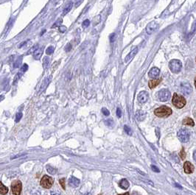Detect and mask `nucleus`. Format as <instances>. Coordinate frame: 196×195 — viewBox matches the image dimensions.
Returning a JSON list of instances; mask_svg holds the SVG:
<instances>
[{
  "instance_id": "f257e3e1",
  "label": "nucleus",
  "mask_w": 196,
  "mask_h": 195,
  "mask_svg": "<svg viewBox=\"0 0 196 195\" xmlns=\"http://www.w3.org/2000/svg\"><path fill=\"white\" fill-rule=\"evenodd\" d=\"M172 109L170 108L167 107V106H161V107L158 108L154 111L155 115L158 117H167V116H170L172 114Z\"/></svg>"
},
{
  "instance_id": "f03ea898",
  "label": "nucleus",
  "mask_w": 196,
  "mask_h": 195,
  "mask_svg": "<svg viewBox=\"0 0 196 195\" xmlns=\"http://www.w3.org/2000/svg\"><path fill=\"white\" fill-rule=\"evenodd\" d=\"M173 104L177 108H182L186 105V100L184 97L175 93L173 97Z\"/></svg>"
},
{
  "instance_id": "7ed1b4c3",
  "label": "nucleus",
  "mask_w": 196,
  "mask_h": 195,
  "mask_svg": "<svg viewBox=\"0 0 196 195\" xmlns=\"http://www.w3.org/2000/svg\"><path fill=\"white\" fill-rule=\"evenodd\" d=\"M169 67L172 72L179 73L182 67V64L180 61L174 59V60L170 61V63H169Z\"/></svg>"
},
{
  "instance_id": "20e7f679",
  "label": "nucleus",
  "mask_w": 196,
  "mask_h": 195,
  "mask_svg": "<svg viewBox=\"0 0 196 195\" xmlns=\"http://www.w3.org/2000/svg\"><path fill=\"white\" fill-rule=\"evenodd\" d=\"M189 137H190V133L188 130L183 128V129L179 130V131L178 132V138L181 142H184V143L188 142L189 140Z\"/></svg>"
},
{
  "instance_id": "39448f33",
  "label": "nucleus",
  "mask_w": 196,
  "mask_h": 195,
  "mask_svg": "<svg viewBox=\"0 0 196 195\" xmlns=\"http://www.w3.org/2000/svg\"><path fill=\"white\" fill-rule=\"evenodd\" d=\"M40 184L44 188H50L53 184V180L51 177L44 175L43 178H41Z\"/></svg>"
},
{
  "instance_id": "423d86ee",
  "label": "nucleus",
  "mask_w": 196,
  "mask_h": 195,
  "mask_svg": "<svg viewBox=\"0 0 196 195\" xmlns=\"http://www.w3.org/2000/svg\"><path fill=\"white\" fill-rule=\"evenodd\" d=\"M158 98L161 102H166L170 98V92L167 89H162L158 92Z\"/></svg>"
},
{
  "instance_id": "0eeeda50",
  "label": "nucleus",
  "mask_w": 196,
  "mask_h": 195,
  "mask_svg": "<svg viewBox=\"0 0 196 195\" xmlns=\"http://www.w3.org/2000/svg\"><path fill=\"white\" fill-rule=\"evenodd\" d=\"M11 189L14 195H20L21 192V183L20 180H14L11 184Z\"/></svg>"
},
{
  "instance_id": "6e6552de",
  "label": "nucleus",
  "mask_w": 196,
  "mask_h": 195,
  "mask_svg": "<svg viewBox=\"0 0 196 195\" xmlns=\"http://www.w3.org/2000/svg\"><path fill=\"white\" fill-rule=\"evenodd\" d=\"M180 87L181 92L185 95H189L191 92L193 91V88H192L191 85L189 83H187V82H183L181 84Z\"/></svg>"
},
{
  "instance_id": "1a4fd4ad",
  "label": "nucleus",
  "mask_w": 196,
  "mask_h": 195,
  "mask_svg": "<svg viewBox=\"0 0 196 195\" xmlns=\"http://www.w3.org/2000/svg\"><path fill=\"white\" fill-rule=\"evenodd\" d=\"M158 25L156 21H152L150 24H148V26L146 27V31L148 33V34H152L153 33H154L156 30L158 28Z\"/></svg>"
},
{
  "instance_id": "9d476101",
  "label": "nucleus",
  "mask_w": 196,
  "mask_h": 195,
  "mask_svg": "<svg viewBox=\"0 0 196 195\" xmlns=\"http://www.w3.org/2000/svg\"><path fill=\"white\" fill-rule=\"evenodd\" d=\"M148 93L147 91H141L139 93L137 97V100L139 103L144 104L148 101Z\"/></svg>"
},
{
  "instance_id": "9b49d317",
  "label": "nucleus",
  "mask_w": 196,
  "mask_h": 195,
  "mask_svg": "<svg viewBox=\"0 0 196 195\" xmlns=\"http://www.w3.org/2000/svg\"><path fill=\"white\" fill-rule=\"evenodd\" d=\"M184 170L187 174H191L194 171V166L189 161H186L184 164Z\"/></svg>"
},
{
  "instance_id": "f8f14e48",
  "label": "nucleus",
  "mask_w": 196,
  "mask_h": 195,
  "mask_svg": "<svg viewBox=\"0 0 196 195\" xmlns=\"http://www.w3.org/2000/svg\"><path fill=\"white\" fill-rule=\"evenodd\" d=\"M159 73H160V70L158 69V68L153 67L150 69V71L149 73H148V75H149V77L150 78L155 79V78H156L158 76Z\"/></svg>"
},
{
  "instance_id": "ddd939ff",
  "label": "nucleus",
  "mask_w": 196,
  "mask_h": 195,
  "mask_svg": "<svg viewBox=\"0 0 196 195\" xmlns=\"http://www.w3.org/2000/svg\"><path fill=\"white\" fill-rule=\"evenodd\" d=\"M137 52H138L137 48H135L134 49H133V50L131 51V52H130L127 56H126V59H125V63H128L129 61H131V59L134 58V56L136 55V54L137 53Z\"/></svg>"
},
{
  "instance_id": "4468645a",
  "label": "nucleus",
  "mask_w": 196,
  "mask_h": 195,
  "mask_svg": "<svg viewBox=\"0 0 196 195\" xmlns=\"http://www.w3.org/2000/svg\"><path fill=\"white\" fill-rule=\"evenodd\" d=\"M43 51H44V47H38L34 52H33V57L36 60H39L40 57H41L42 54H43Z\"/></svg>"
},
{
  "instance_id": "2eb2a0df",
  "label": "nucleus",
  "mask_w": 196,
  "mask_h": 195,
  "mask_svg": "<svg viewBox=\"0 0 196 195\" xmlns=\"http://www.w3.org/2000/svg\"><path fill=\"white\" fill-rule=\"evenodd\" d=\"M50 80H51V77H46V79L44 80L43 83H41V88H40L39 91H38L39 93H41V92L44 91L45 88H46V86H47L49 83H50Z\"/></svg>"
},
{
  "instance_id": "dca6fc26",
  "label": "nucleus",
  "mask_w": 196,
  "mask_h": 195,
  "mask_svg": "<svg viewBox=\"0 0 196 195\" xmlns=\"http://www.w3.org/2000/svg\"><path fill=\"white\" fill-rule=\"evenodd\" d=\"M135 116H136V119H137L138 121L142 122L144 120L145 116H146V114H145V112H144L143 111H138L136 113V115H135Z\"/></svg>"
},
{
  "instance_id": "f3484780",
  "label": "nucleus",
  "mask_w": 196,
  "mask_h": 195,
  "mask_svg": "<svg viewBox=\"0 0 196 195\" xmlns=\"http://www.w3.org/2000/svg\"><path fill=\"white\" fill-rule=\"evenodd\" d=\"M161 81H162V79H151V80H150L149 83H148L150 88H151L152 89V88H153L154 87L157 86V85L161 83Z\"/></svg>"
},
{
  "instance_id": "a211bd4d",
  "label": "nucleus",
  "mask_w": 196,
  "mask_h": 195,
  "mask_svg": "<svg viewBox=\"0 0 196 195\" xmlns=\"http://www.w3.org/2000/svg\"><path fill=\"white\" fill-rule=\"evenodd\" d=\"M69 185L73 187H77L80 184L79 180L77 179V178H75V177H72V178L69 180Z\"/></svg>"
},
{
  "instance_id": "6ab92c4d",
  "label": "nucleus",
  "mask_w": 196,
  "mask_h": 195,
  "mask_svg": "<svg viewBox=\"0 0 196 195\" xmlns=\"http://www.w3.org/2000/svg\"><path fill=\"white\" fill-rule=\"evenodd\" d=\"M72 5H73V4H72V2H69V3L67 4L65 6V7H64L63 13H62V16H65V15H66V14L70 11V10L72 7Z\"/></svg>"
},
{
  "instance_id": "aec40b11",
  "label": "nucleus",
  "mask_w": 196,
  "mask_h": 195,
  "mask_svg": "<svg viewBox=\"0 0 196 195\" xmlns=\"http://www.w3.org/2000/svg\"><path fill=\"white\" fill-rule=\"evenodd\" d=\"M182 123H183V124H184V125H189V126H194L195 125L194 121H193V119H190V118H189V117L184 119V120H183Z\"/></svg>"
},
{
  "instance_id": "412c9836",
  "label": "nucleus",
  "mask_w": 196,
  "mask_h": 195,
  "mask_svg": "<svg viewBox=\"0 0 196 195\" xmlns=\"http://www.w3.org/2000/svg\"><path fill=\"white\" fill-rule=\"evenodd\" d=\"M119 186L123 189H127L129 187V183L126 179H122L120 182H119Z\"/></svg>"
},
{
  "instance_id": "4be33fe9",
  "label": "nucleus",
  "mask_w": 196,
  "mask_h": 195,
  "mask_svg": "<svg viewBox=\"0 0 196 195\" xmlns=\"http://www.w3.org/2000/svg\"><path fill=\"white\" fill-rule=\"evenodd\" d=\"M7 192H8V188L0 182V194L5 195Z\"/></svg>"
},
{
  "instance_id": "5701e85b",
  "label": "nucleus",
  "mask_w": 196,
  "mask_h": 195,
  "mask_svg": "<svg viewBox=\"0 0 196 195\" xmlns=\"http://www.w3.org/2000/svg\"><path fill=\"white\" fill-rule=\"evenodd\" d=\"M49 63H50V58L48 57H45L43 60V66L44 69L48 67Z\"/></svg>"
},
{
  "instance_id": "b1692460",
  "label": "nucleus",
  "mask_w": 196,
  "mask_h": 195,
  "mask_svg": "<svg viewBox=\"0 0 196 195\" xmlns=\"http://www.w3.org/2000/svg\"><path fill=\"white\" fill-rule=\"evenodd\" d=\"M46 170H47V172H48L50 174H55V172H56V170H55L54 168H52V167L51 166H46Z\"/></svg>"
},
{
  "instance_id": "393cba45",
  "label": "nucleus",
  "mask_w": 196,
  "mask_h": 195,
  "mask_svg": "<svg viewBox=\"0 0 196 195\" xmlns=\"http://www.w3.org/2000/svg\"><path fill=\"white\" fill-rule=\"evenodd\" d=\"M53 51H54V47H52V46H50V47H49L48 48H46V55H52V54Z\"/></svg>"
},
{
  "instance_id": "a878e982",
  "label": "nucleus",
  "mask_w": 196,
  "mask_h": 195,
  "mask_svg": "<svg viewBox=\"0 0 196 195\" xmlns=\"http://www.w3.org/2000/svg\"><path fill=\"white\" fill-rule=\"evenodd\" d=\"M124 130H125L126 133H127L128 135H129V136H131V135L132 134V131H131V128H129L128 125H125V126H124Z\"/></svg>"
},
{
  "instance_id": "bb28decb",
  "label": "nucleus",
  "mask_w": 196,
  "mask_h": 195,
  "mask_svg": "<svg viewBox=\"0 0 196 195\" xmlns=\"http://www.w3.org/2000/svg\"><path fill=\"white\" fill-rule=\"evenodd\" d=\"M23 116V114L22 113H17V114H16V117H15V122H19V121L21 120V119L22 118Z\"/></svg>"
},
{
  "instance_id": "cd10ccee",
  "label": "nucleus",
  "mask_w": 196,
  "mask_h": 195,
  "mask_svg": "<svg viewBox=\"0 0 196 195\" xmlns=\"http://www.w3.org/2000/svg\"><path fill=\"white\" fill-rule=\"evenodd\" d=\"M21 63V57H20V58H19L17 60V61H15V63H14V67L16 68V67H19V66H20V64Z\"/></svg>"
},
{
  "instance_id": "c85d7f7f",
  "label": "nucleus",
  "mask_w": 196,
  "mask_h": 195,
  "mask_svg": "<svg viewBox=\"0 0 196 195\" xmlns=\"http://www.w3.org/2000/svg\"><path fill=\"white\" fill-rule=\"evenodd\" d=\"M105 122V124H106V125H108V126H109V127H111L113 124V120H112V119H108V120H106Z\"/></svg>"
},
{
  "instance_id": "c756f323",
  "label": "nucleus",
  "mask_w": 196,
  "mask_h": 195,
  "mask_svg": "<svg viewBox=\"0 0 196 195\" xmlns=\"http://www.w3.org/2000/svg\"><path fill=\"white\" fill-rule=\"evenodd\" d=\"M102 112H103V114L106 116H108V115L110 114V113H109V111H108V109L105 108H103L102 109Z\"/></svg>"
},
{
  "instance_id": "7c9ffc66",
  "label": "nucleus",
  "mask_w": 196,
  "mask_h": 195,
  "mask_svg": "<svg viewBox=\"0 0 196 195\" xmlns=\"http://www.w3.org/2000/svg\"><path fill=\"white\" fill-rule=\"evenodd\" d=\"M180 156H181V158L182 159H184L186 157V154H185V152H184V148H182V150H181V153H180Z\"/></svg>"
},
{
  "instance_id": "2f4dec72",
  "label": "nucleus",
  "mask_w": 196,
  "mask_h": 195,
  "mask_svg": "<svg viewBox=\"0 0 196 195\" xmlns=\"http://www.w3.org/2000/svg\"><path fill=\"white\" fill-rule=\"evenodd\" d=\"M117 115L119 118L122 116V111H121V109L119 108H117Z\"/></svg>"
},
{
  "instance_id": "473e14b6",
  "label": "nucleus",
  "mask_w": 196,
  "mask_h": 195,
  "mask_svg": "<svg viewBox=\"0 0 196 195\" xmlns=\"http://www.w3.org/2000/svg\"><path fill=\"white\" fill-rule=\"evenodd\" d=\"M71 49H72L71 44L70 43H68V44H67L65 47V51L66 52H69V51L71 50Z\"/></svg>"
},
{
  "instance_id": "72a5a7b5",
  "label": "nucleus",
  "mask_w": 196,
  "mask_h": 195,
  "mask_svg": "<svg viewBox=\"0 0 196 195\" xmlns=\"http://www.w3.org/2000/svg\"><path fill=\"white\" fill-rule=\"evenodd\" d=\"M28 69V64H26V63H24V64H23V66H22V67H21V71H26Z\"/></svg>"
},
{
  "instance_id": "f704fd0d",
  "label": "nucleus",
  "mask_w": 196,
  "mask_h": 195,
  "mask_svg": "<svg viewBox=\"0 0 196 195\" xmlns=\"http://www.w3.org/2000/svg\"><path fill=\"white\" fill-rule=\"evenodd\" d=\"M89 20H88V19H86V20H85L83 22V26L84 27H88L89 25Z\"/></svg>"
},
{
  "instance_id": "c9c22d12",
  "label": "nucleus",
  "mask_w": 196,
  "mask_h": 195,
  "mask_svg": "<svg viewBox=\"0 0 196 195\" xmlns=\"http://www.w3.org/2000/svg\"><path fill=\"white\" fill-rule=\"evenodd\" d=\"M66 27L65 26H61L59 27V31H60V33H64V32L66 31Z\"/></svg>"
},
{
  "instance_id": "e433bc0d",
  "label": "nucleus",
  "mask_w": 196,
  "mask_h": 195,
  "mask_svg": "<svg viewBox=\"0 0 196 195\" xmlns=\"http://www.w3.org/2000/svg\"><path fill=\"white\" fill-rule=\"evenodd\" d=\"M60 185H61V186H62V188H65V183H64V179H60Z\"/></svg>"
},
{
  "instance_id": "4c0bfd02",
  "label": "nucleus",
  "mask_w": 196,
  "mask_h": 195,
  "mask_svg": "<svg viewBox=\"0 0 196 195\" xmlns=\"http://www.w3.org/2000/svg\"><path fill=\"white\" fill-rule=\"evenodd\" d=\"M21 73H19V74H16V76H15V79H14V82H13L14 84H15V80H16V79H17V80H18V79H19V78L21 77Z\"/></svg>"
},
{
  "instance_id": "58836bf2",
  "label": "nucleus",
  "mask_w": 196,
  "mask_h": 195,
  "mask_svg": "<svg viewBox=\"0 0 196 195\" xmlns=\"http://www.w3.org/2000/svg\"><path fill=\"white\" fill-rule=\"evenodd\" d=\"M151 168H152V169H153V171H154V172H159V170H158V169L156 167V166H151Z\"/></svg>"
},
{
  "instance_id": "ea45409f",
  "label": "nucleus",
  "mask_w": 196,
  "mask_h": 195,
  "mask_svg": "<svg viewBox=\"0 0 196 195\" xmlns=\"http://www.w3.org/2000/svg\"><path fill=\"white\" fill-rule=\"evenodd\" d=\"M114 38H115V34H112L110 36V39H111V41H114Z\"/></svg>"
},
{
  "instance_id": "a19ab883",
  "label": "nucleus",
  "mask_w": 196,
  "mask_h": 195,
  "mask_svg": "<svg viewBox=\"0 0 196 195\" xmlns=\"http://www.w3.org/2000/svg\"><path fill=\"white\" fill-rule=\"evenodd\" d=\"M50 195H60L58 193H57L55 192H52L50 193Z\"/></svg>"
},
{
  "instance_id": "79ce46f5",
  "label": "nucleus",
  "mask_w": 196,
  "mask_h": 195,
  "mask_svg": "<svg viewBox=\"0 0 196 195\" xmlns=\"http://www.w3.org/2000/svg\"><path fill=\"white\" fill-rule=\"evenodd\" d=\"M193 158L196 161V150L194 151V153H193Z\"/></svg>"
},
{
  "instance_id": "37998d69",
  "label": "nucleus",
  "mask_w": 196,
  "mask_h": 195,
  "mask_svg": "<svg viewBox=\"0 0 196 195\" xmlns=\"http://www.w3.org/2000/svg\"><path fill=\"white\" fill-rule=\"evenodd\" d=\"M118 195H130L129 194V193H125V194H118Z\"/></svg>"
},
{
  "instance_id": "c03bdc74",
  "label": "nucleus",
  "mask_w": 196,
  "mask_h": 195,
  "mask_svg": "<svg viewBox=\"0 0 196 195\" xmlns=\"http://www.w3.org/2000/svg\"><path fill=\"white\" fill-rule=\"evenodd\" d=\"M195 86L196 88V77L195 78Z\"/></svg>"
},
{
  "instance_id": "a18cd8bd",
  "label": "nucleus",
  "mask_w": 196,
  "mask_h": 195,
  "mask_svg": "<svg viewBox=\"0 0 196 195\" xmlns=\"http://www.w3.org/2000/svg\"><path fill=\"white\" fill-rule=\"evenodd\" d=\"M195 186H196V182H195Z\"/></svg>"
}]
</instances>
